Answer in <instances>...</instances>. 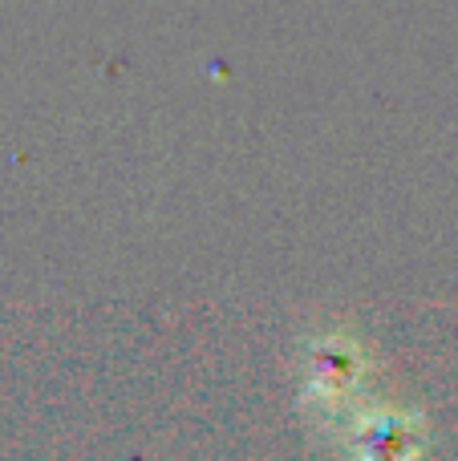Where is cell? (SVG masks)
<instances>
[{
  "label": "cell",
  "instance_id": "1",
  "mask_svg": "<svg viewBox=\"0 0 458 461\" xmlns=\"http://www.w3.org/2000/svg\"><path fill=\"white\" fill-rule=\"evenodd\" d=\"M365 373V348L341 332H325L308 344V389L305 401H316L325 409L345 405L357 393V381Z\"/></svg>",
  "mask_w": 458,
  "mask_h": 461
},
{
  "label": "cell",
  "instance_id": "2",
  "mask_svg": "<svg viewBox=\"0 0 458 461\" xmlns=\"http://www.w3.org/2000/svg\"><path fill=\"white\" fill-rule=\"evenodd\" d=\"M422 449L418 417L410 413H381L362 417L357 425V461H414Z\"/></svg>",
  "mask_w": 458,
  "mask_h": 461
}]
</instances>
